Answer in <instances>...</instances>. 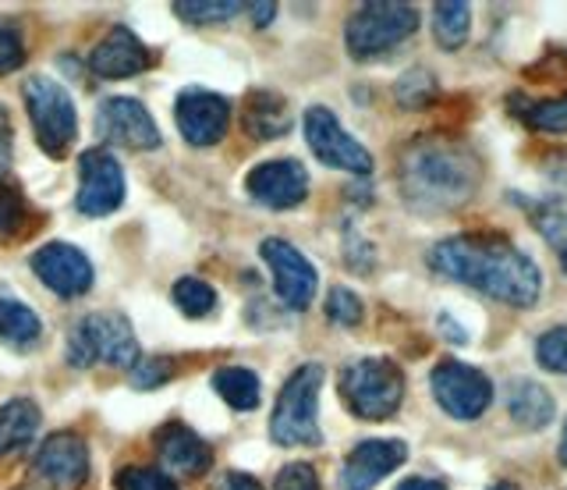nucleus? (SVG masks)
<instances>
[{"label": "nucleus", "mask_w": 567, "mask_h": 490, "mask_svg": "<svg viewBox=\"0 0 567 490\" xmlns=\"http://www.w3.org/2000/svg\"><path fill=\"white\" fill-rule=\"evenodd\" d=\"M430 267L447 282L468 285L489 299L528 309L543 295V270L504 235H454L430 249Z\"/></svg>", "instance_id": "1"}, {"label": "nucleus", "mask_w": 567, "mask_h": 490, "mask_svg": "<svg viewBox=\"0 0 567 490\" xmlns=\"http://www.w3.org/2000/svg\"><path fill=\"white\" fill-rule=\"evenodd\" d=\"M483 164L468 143L454 135H422L408 143L398 161V185L404 203L419 214H451L478 188Z\"/></svg>", "instance_id": "2"}, {"label": "nucleus", "mask_w": 567, "mask_h": 490, "mask_svg": "<svg viewBox=\"0 0 567 490\" xmlns=\"http://www.w3.org/2000/svg\"><path fill=\"white\" fill-rule=\"evenodd\" d=\"M323 366L306 363L288 377L270 416V437L284 448L319 445V391H323Z\"/></svg>", "instance_id": "3"}, {"label": "nucleus", "mask_w": 567, "mask_h": 490, "mask_svg": "<svg viewBox=\"0 0 567 490\" xmlns=\"http://www.w3.org/2000/svg\"><path fill=\"white\" fill-rule=\"evenodd\" d=\"M419 29V8L398 4V0H372L351 14L344 25V43L354 61L380 58L386 50L401 47Z\"/></svg>", "instance_id": "4"}, {"label": "nucleus", "mask_w": 567, "mask_h": 490, "mask_svg": "<svg viewBox=\"0 0 567 490\" xmlns=\"http://www.w3.org/2000/svg\"><path fill=\"white\" fill-rule=\"evenodd\" d=\"M341 395L348 409L362 419H386L401 409L404 374L394 359H354L341 374Z\"/></svg>", "instance_id": "5"}, {"label": "nucleus", "mask_w": 567, "mask_h": 490, "mask_svg": "<svg viewBox=\"0 0 567 490\" xmlns=\"http://www.w3.org/2000/svg\"><path fill=\"white\" fill-rule=\"evenodd\" d=\"M68 363L71 366H135L138 341L132 335V324L121 313H89L75 324L68 338Z\"/></svg>", "instance_id": "6"}, {"label": "nucleus", "mask_w": 567, "mask_h": 490, "mask_svg": "<svg viewBox=\"0 0 567 490\" xmlns=\"http://www.w3.org/2000/svg\"><path fill=\"white\" fill-rule=\"evenodd\" d=\"M25 108H29L40 146L53 156V161H61L79 135V114H75V103H71L68 90L47 75H35L25 82Z\"/></svg>", "instance_id": "7"}, {"label": "nucleus", "mask_w": 567, "mask_h": 490, "mask_svg": "<svg viewBox=\"0 0 567 490\" xmlns=\"http://www.w3.org/2000/svg\"><path fill=\"white\" fill-rule=\"evenodd\" d=\"M433 398L454 419H478L493 401V380L468 363L443 359L430 377Z\"/></svg>", "instance_id": "8"}, {"label": "nucleus", "mask_w": 567, "mask_h": 490, "mask_svg": "<svg viewBox=\"0 0 567 490\" xmlns=\"http://www.w3.org/2000/svg\"><path fill=\"white\" fill-rule=\"evenodd\" d=\"M301 125H306L309 150H312L327 167L351 171V174H369V171H372V156H369V150L359 143V139H351V135L341 129V121L333 118V111H327V108H309L306 118H301Z\"/></svg>", "instance_id": "9"}, {"label": "nucleus", "mask_w": 567, "mask_h": 490, "mask_svg": "<svg viewBox=\"0 0 567 490\" xmlns=\"http://www.w3.org/2000/svg\"><path fill=\"white\" fill-rule=\"evenodd\" d=\"M259 253L266 259V267L274 274V288L280 295V303L288 309H309L312 295L319 288V274L309 264V256L295 249L291 242L284 238H266L259 245Z\"/></svg>", "instance_id": "10"}, {"label": "nucleus", "mask_w": 567, "mask_h": 490, "mask_svg": "<svg viewBox=\"0 0 567 490\" xmlns=\"http://www.w3.org/2000/svg\"><path fill=\"white\" fill-rule=\"evenodd\" d=\"M79 200L75 206L85 217H106L124 203V171L106 150H85L79 156Z\"/></svg>", "instance_id": "11"}, {"label": "nucleus", "mask_w": 567, "mask_h": 490, "mask_svg": "<svg viewBox=\"0 0 567 490\" xmlns=\"http://www.w3.org/2000/svg\"><path fill=\"white\" fill-rule=\"evenodd\" d=\"M32 270L61 299H79V295L93 288V264H89L82 249L68 242H47L43 249H35Z\"/></svg>", "instance_id": "12"}, {"label": "nucleus", "mask_w": 567, "mask_h": 490, "mask_svg": "<svg viewBox=\"0 0 567 490\" xmlns=\"http://www.w3.org/2000/svg\"><path fill=\"white\" fill-rule=\"evenodd\" d=\"M96 132L106 143L124 146V150H156L159 146V129L153 114L132 96H111L100 103L96 111Z\"/></svg>", "instance_id": "13"}, {"label": "nucleus", "mask_w": 567, "mask_h": 490, "mask_svg": "<svg viewBox=\"0 0 567 490\" xmlns=\"http://www.w3.org/2000/svg\"><path fill=\"white\" fill-rule=\"evenodd\" d=\"M32 469L50 490H79L89 477V448L79 433H50L43 448L35 451Z\"/></svg>", "instance_id": "14"}, {"label": "nucleus", "mask_w": 567, "mask_h": 490, "mask_svg": "<svg viewBox=\"0 0 567 490\" xmlns=\"http://www.w3.org/2000/svg\"><path fill=\"white\" fill-rule=\"evenodd\" d=\"M177 132L185 135V143L192 146H217L227 135L230 125V108L220 93L209 90H185L174 103Z\"/></svg>", "instance_id": "15"}, {"label": "nucleus", "mask_w": 567, "mask_h": 490, "mask_svg": "<svg viewBox=\"0 0 567 490\" xmlns=\"http://www.w3.org/2000/svg\"><path fill=\"white\" fill-rule=\"evenodd\" d=\"M248 196L270 210H291L309 196V171L301 161H262L245 178Z\"/></svg>", "instance_id": "16"}, {"label": "nucleus", "mask_w": 567, "mask_h": 490, "mask_svg": "<svg viewBox=\"0 0 567 490\" xmlns=\"http://www.w3.org/2000/svg\"><path fill=\"white\" fill-rule=\"evenodd\" d=\"M150 50L142 43L128 25H114L106 37L96 43L93 58H89V68L100 79H132L138 72L150 68Z\"/></svg>", "instance_id": "17"}, {"label": "nucleus", "mask_w": 567, "mask_h": 490, "mask_svg": "<svg viewBox=\"0 0 567 490\" xmlns=\"http://www.w3.org/2000/svg\"><path fill=\"white\" fill-rule=\"evenodd\" d=\"M404 459H408L404 441H362L351 448L341 483H344V490H369L383 477H390Z\"/></svg>", "instance_id": "18"}, {"label": "nucleus", "mask_w": 567, "mask_h": 490, "mask_svg": "<svg viewBox=\"0 0 567 490\" xmlns=\"http://www.w3.org/2000/svg\"><path fill=\"white\" fill-rule=\"evenodd\" d=\"M156 455L171 472H182V477H203L213 466V448L185 423H167L156 430Z\"/></svg>", "instance_id": "19"}, {"label": "nucleus", "mask_w": 567, "mask_h": 490, "mask_svg": "<svg viewBox=\"0 0 567 490\" xmlns=\"http://www.w3.org/2000/svg\"><path fill=\"white\" fill-rule=\"evenodd\" d=\"M507 416L518 423L522 430H543L554 423L557 406H554V395H549L543 384L536 380H511L507 388Z\"/></svg>", "instance_id": "20"}, {"label": "nucleus", "mask_w": 567, "mask_h": 490, "mask_svg": "<svg viewBox=\"0 0 567 490\" xmlns=\"http://www.w3.org/2000/svg\"><path fill=\"white\" fill-rule=\"evenodd\" d=\"M291 129V111L277 93H252L245 100V132L252 139H280Z\"/></svg>", "instance_id": "21"}, {"label": "nucleus", "mask_w": 567, "mask_h": 490, "mask_svg": "<svg viewBox=\"0 0 567 490\" xmlns=\"http://www.w3.org/2000/svg\"><path fill=\"white\" fill-rule=\"evenodd\" d=\"M35 430H40V409H35L32 398H14L8 406H0V459L29 445Z\"/></svg>", "instance_id": "22"}, {"label": "nucleus", "mask_w": 567, "mask_h": 490, "mask_svg": "<svg viewBox=\"0 0 567 490\" xmlns=\"http://www.w3.org/2000/svg\"><path fill=\"white\" fill-rule=\"evenodd\" d=\"M213 391L238 412L259 409V398H262L256 370H245V366H220V370L213 374Z\"/></svg>", "instance_id": "23"}, {"label": "nucleus", "mask_w": 567, "mask_h": 490, "mask_svg": "<svg viewBox=\"0 0 567 490\" xmlns=\"http://www.w3.org/2000/svg\"><path fill=\"white\" fill-rule=\"evenodd\" d=\"M507 111L518 114L536 132H567V93L554 100H528L525 93H511Z\"/></svg>", "instance_id": "24"}, {"label": "nucleus", "mask_w": 567, "mask_h": 490, "mask_svg": "<svg viewBox=\"0 0 567 490\" xmlns=\"http://www.w3.org/2000/svg\"><path fill=\"white\" fill-rule=\"evenodd\" d=\"M472 32V4L465 0H440L433 8V37L440 50H461Z\"/></svg>", "instance_id": "25"}, {"label": "nucleus", "mask_w": 567, "mask_h": 490, "mask_svg": "<svg viewBox=\"0 0 567 490\" xmlns=\"http://www.w3.org/2000/svg\"><path fill=\"white\" fill-rule=\"evenodd\" d=\"M40 335H43V324L35 317V309L0 295V341H8L14 348H29L40 341Z\"/></svg>", "instance_id": "26"}, {"label": "nucleus", "mask_w": 567, "mask_h": 490, "mask_svg": "<svg viewBox=\"0 0 567 490\" xmlns=\"http://www.w3.org/2000/svg\"><path fill=\"white\" fill-rule=\"evenodd\" d=\"M174 306L182 309L185 317L203 320L217 309V292H213L206 282H199V277H182V282L174 285Z\"/></svg>", "instance_id": "27"}, {"label": "nucleus", "mask_w": 567, "mask_h": 490, "mask_svg": "<svg viewBox=\"0 0 567 490\" xmlns=\"http://www.w3.org/2000/svg\"><path fill=\"white\" fill-rule=\"evenodd\" d=\"M528 217H532V224H536V232L546 238L549 249L560 256L564 274H567V214L557 206H532Z\"/></svg>", "instance_id": "28"}, {"label": "nucleus", "mask_w": 567, "mask_h": 490, "mask_svg": "<svg viewBox=\"0 0 567 490\" xmlns=\"http://www.w3.org/2000/svg\"><path fill=\"white\" fill-rule=\"evenodd\" d=\"M174 11L185 22H227L245 11V4H238V0H182V4H174Z\"/></svg>", "instance_id": "29"}, {"label": "nucleus", "mask_w": 567, "mask_h": 490, "mask_svg": "<svg viewBox=\"0 0 567 490\" xmlns=\"http://www.w3.org/2000/svg\"><path fill=\"white\" fill-rule=\"evenodd\" d=\"M536 363L549 374H567V324L546 330L536 341Z\"/></svg>", "instance_id": "30"}, {"label": "nucleus", "mask_w": 567, "mask_h": 490, "mask_svg": "<svg viewBox=\"0 0 567 490\" xmlns=\"http://www.w3.org/2000/svg\"><path fill=\"white\" fill-rule=\"evenodd\" d=\"M114 483L117 490H177V483L167 472L153 466H124Z\"/></svg>", "instance_id": "31"}, {"label": "nucleus", "mask_w": 567, "mask_h": 490, "mask_svg": "<svg viewBox=\"0 0 567 490\" xmlns=\"http://www.w3.org/2000/svg\"><path fill=\"white\" fill-rule=\"evenodd\" d=\"M398 103L401 108H425L433 96H436V82L433 75L425 72V68H415V72H408L401 82H398Z\"/></svg>", "instance_id": "32"}, {"label": "nucleus", "mask_w": 567, "mask_h": 490, "mask_svg": "<svg viewBox=\"0 0 567 490\" xmlns=\"http://www.w3.org/2000/svg\"><path fill=\"white\" fill-rule=\"evenodd\" d=\"M327 317L333 324H341V327L362 324V303H359V295H354L351 288H330V295H327Z\"/></svg>", "instance_id": "33"}, {"label": "nucleus", "mask_w": 567, "mask_h": 490, "mask_svg": "<svg viewBox=\"0 0 567 490\" xmlns=\"http://www.w3.org/2000/svg\"><path fill=\"white\" fill-rule=\"evenodd\" d=\"M25 61V47H22V32H18L14 22L0 19V75L14 72Z\"/></svg>", "instance_id": "34"}, {"label": "nucleus", "mask_w": 567, "mask_h": 490, "mask_svg": "<svg viewBox=\"0 0 567 490\" xmlns=\"http://www.w3.org/2000/svg\"><path fill=\"white\" fill-rule=\"evenodd\" d=\"M171 374H174V359H142L132 370V384L142 391H150V388H159V384H167Z\"/></svg>", "instance_id": "35"}, {"label": "nucleus", "mask_w": 567, "mask_h": 490, "mask_svg": "<svg viewBox=\"0 0 567 490\" xmlns=\"http://www.w3.org/2000/svg\"><path fill=\"white\" fill-rule=\"evenodd\" d=\"M274 490H319V477L309 462H288L277 472Z\"/></svg>", "instance_id": "36"}, {"label": "nucleus", "mask_w": 567, "mask_h": 490, "mask_svg": "<svg viewBox=\"0 0 567 490\" xmlns=\"http://www.w3.org/2000/svg\"><path fill=\"white\" fill-rule=\"evenodd\" d=\"M22 196H18V188L0 182V235H8L18 227V217H22Z\"/></svg>", "instance_id": "37"}, {"label": "nucleus", "mask_w": 567, "mask_h": 490, "mask_svg": "<svg viewBox=\"0 0 567 490\" xmlns=\"http://www.w3.org/2000/svg\"><path fill=\"white\" fill-rule=\"evenodd\" d=\"M546 178L554 182V188H560L564 196H567V150H557L546 161Z\"/></svg>", "instance_id": "38"}, {"label": "nucleus", "mask_w": 567, "mask_h": 490, "mask_svg": "<svg viewBox=\"0 0 567 490\" xmlns=\"http://www.w3.org/2000/svg\"><path fill=\"white\" fill-rule=\"evenodd\" d=\"M11 153H14V146H11V125H8V114L0 111V178L11 171Z\"/></svg>", "instance_id": "39"}, {"label": "nucleus", "mask_w": 567, "mask_h": 490, "mask_svg": "<svg viewBox=\"0 0 567 490\" xmlns=\"http://www.w3.org/2000/svg\"><path fill=\"white\" fill-rule=\"evenodd\" d=\"M217 490H262L256 477H248V472H224Z\"/></svg>", "instance_id": "40"}, {"label": "nucleus", "mask_w": 567, "mask_h": 490, "mask_svg": "<svg viewBox=\"0 0 567 490\" xmlns=\"http://www.w3.org/2000/svg\"><path fill=\"white\" fill-rule=\"evenodd\" d=\"M398 490H447L440 480H430V477H408L398 483Z\"/></svg>", "instance_id": "41"}, {"label": "nucleus", "mask_w": 567, "mask_h": 490, "mask_svg": "<svg viewBox=\"0 0 567 490\" xmlns=\"http://www.w3.org/2000/svg\"><path fill=\"white\" fill-rule=\"evenodd\" d=\"M245 11H252V19H256V25H266L274 19V11H277V4H270V0H259V4H248Z\"/></svg>", "instance_id": "42"}, {"label": "nucleus", "mask_w": 567, "mask_h": 490, "mask_svg": "<svg viewBox=\"0 0 567 490\" xmlns=\"http://www.w3.org/2000/svg\"><path fill=\"white\" fill-rule=\"evenodd\" d=\"M440 330H443V335H447L451 341H468V335H465V330L457 327V320H451V317H440Z\"/></svg>", "instance_id": "43"}, {"label": "nucleus", "mask_w": 567, "mask_h": 490, "mask_svg": "<svg viewBox=\"0 0 567 490\" xmlns=\"http://www.w3.org/2000/svg\"><path fill=\"white\" fill-rule=\"evenodd\" d=\"M557 455H560V462L567 466V423H564V437H560V451Z\"/></svg>", "instance_id": "44"}, {"label": "nucleus", "mask_w": 567, "mask_h": 490, "mask_svg": "<svg viewBox=\"0 0 567 490\" xmlns=\"http://www.w3.org/2000/svg\"><path fill=\"white\" fill-rule=\"evenodd\" d=\"M489 490H518V483H507V480H504V483H493Z\"/></svg>", "instance_id": "45"}]
</instances>
